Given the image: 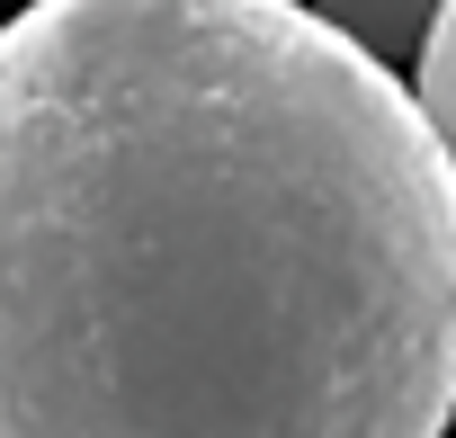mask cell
<instances>
[{"instance_id": "obj_1", "label": "cell", "mask_w": 456, "mask_h": 438, "mask_svg": "<svg viewBox=\"0 0 456 438\" xmlns=\"http://www.w3.org/2000/svg\"><path fill=\"white\" fill-rule=\"evenodd\" d=\"M456 170L305 0L0 19V438H447Z\"/></svg>"}, {"instance_id": "obj_2", "label": "cell", "mask_w": 456, "mask_h": 438, "mask_svg": "<svg viewBox=\"0 0 456 438\" xmlns=\"http://www.w3.org/2000/svg\"><path fill=\"white\" fill-rule=\"evenodd\" d=\"M314 19H331L349 45H367L376 63H394V54H411V45H429L438 36V19H447V0H305Z\"/></svg>"}, {"instance_id": "obj_3", "label": "cell", "mask_w": 456, "mask_h": 438, "mask_svg": "<svg viewBox=\"0 0 456 438\" xmlns=\"http://www.w3.org/2000/svg\"><path fill=\"white\" fill-rule=\"evenodd\" d=\"M420 117L438 126V143H447V170H456V0H447L438 36L420 45Z\"/></svg>"}]
</instances>
